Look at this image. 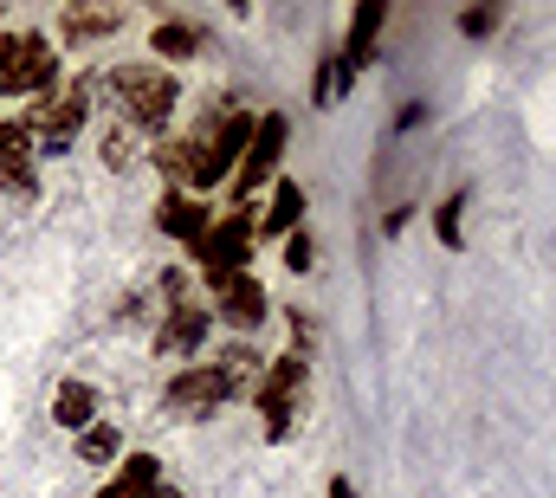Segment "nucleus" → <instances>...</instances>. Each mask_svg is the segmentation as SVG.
I'll list each match as a JSON object with an SVG mask.
<instances>
[{
  "instance_id": "19",
  "label": "nucleus",
  "mask_w": 556,
  "mask_h": 498,
  "mask_svg": "<svg viewBox=\"0 0 556 498\" xmlns=\"http://www.w3.org/2000/svg\"><path fill=\"white\" fill-rule=\"evenodd\" d=\"M52 421H59L65 434H85V427L98 421V388H91L85 375H65L59 395H52Z\"/></svg>"
},
{
  "instance_id": "12",
  "label": "nucleus",
  "mask_w": 556,
  "mask_h": 498,
  "mask_svg": "<svg viewBox=\"0 0 556 498\" xmlns=\"http://www.w3.org/2000/svg\"><path fill=\"white\" fill-rule=\"evenodd\" d=\"M382 33H389V0H356V13H350V26H343V39H337V52L350 59L356 78L382 59Z\"/></svg>"
},
{
  "instance_id": "3",
  "label": "nucleus",
  "mask_w": 556,
  "mask_h": 498,
  "mask_svg": "<svg viewBox=\"0 0 556 498\" xmlns=\"http://www.w3.org/2000/svg\"><path fill=\"white\" fill-rule=\"evenodd\" d=\"M253 247H260V201H227V208L214 214V227L188 247L201 285H207V298H214L227 278L253 272Z\"/></svg>"
},
{
  "instance_id": "17",
  "label": "nucleus",
  "mask_w": 556,
  "mask_h": 498,
  "mask_svg": "<svg viewBox=\"0 0 556 498\" xmlns=\"http://www.w3.org/2000/svg\"><path fill=\"white\" fill-rule=\"evenodd\" d=\"M162 486H168V473L155 453H124L117 473L98 486V498H162Z\"/></svg>"
},
{
  "instance_id": "21",
  "label": "nucleus",
  "mask_w": 556,
  "mask_h": 498,
  "mask_svg": "<svg viewBox=\"0 0 556 498\" xmlns=\"http://www.w3.org/2000/svg\"><path fill=\"white\" fill-rule=\"evenodd\" d=\"M78 460H85V466H117V460H124V434H117V421L98 414V421L78 434Z\"/></svg>"
},
{
  "instance_id": "13",
  "label": "nucleus",
  "mask_w": 556,
  "mask_h": 498,
  "mask_svg": "<svg viewBox=\"0 0 556 498\" xmlns=\"http://www.w3.org/2000/svg\"><path fill=\"white\" fill-rule=\"evenodd\" d=\"M149 52H155V65H162V72H175V65H188V59H201V52H207V26H201V20H188V13H168V20H155V26H149Z\"/></svg>"
},
{
  "instance_id": "10",
  "label": "nucleus",
  "mask_w": 556,
  "mask_h": 498,
  "mask_svg": "<svg viewBox=\"0 0 556 498\" xmlns=\"http://www.w3.org/2000/svg\"><path fill=\"white\" fill-rule=\"evenodd\" d=\"M207 311H214V324H227L233 337H253V331H266V318H273V291H266L260 272H240V278H227V285L207 298Z\"/></svg>"
},
{
  "instance_id": "18",
  "label": "nucleus",
  "mask_w": 556,
  "mask_h": 498,
  "mask_svg": "<svg viewBox=\"0 0 556 498\" xmlns=\"http://www.w3.org/2000/svg\"><path fill=\"white\" fill-rule=\"evenodd\" d=\"M350 91H356V72H350V59L330 39L317 52V65H311V111H337V104H350Z\"/></svg>"
},
{
  "instance_id": "5",
  "label": "nucleus",
  "mask_w": 556,
  "mask_h": 498,
  "mask_svg": "<svg viewBox=\"0 0 556 498\" xmlns=\"http://www.w3.org/2000/svg\"><path fill=\"white\" fill-rule=\"evenodd\" d=\"M59 39L39 33V26H20V33H0V98H52L59 91Z\"/></svg>"
},
{
  "instance_id": "6",
  "label": "nucleus",
  "mask_w": 556,
  "mask_h": 498,
  "mask_svg": "<svg viewBox=\"0 0 556 498\" xmlns=\"http://www.w3.org/2000/svg\"><path fill=\"white\" fill-rule=\"evenodd\" d=\"M91 98H98V72H78L72 85H59L52 98H33L26 111H20V124L33 136V149L39 155H65L72 142H78V129L91 117Z\"/></svg>"
},
{
  "instance_id": "11",
  "label": "nucleus",
  "mask_w": 556,
  "mask_h": 498,
  "mask_svg": "<svg viewBox=\"0 0 556 498\" xmlns=\"http://www.w3.org/2000/svg\"><path fill=\"white\" fill-rule=\"evenodd\" d=\"M0 195H13V201L39 195V149L20 117H0Z\"/></svg>"
},
{
  "instance_id": "9",
  "label": "nucleus",
  "mask_w": 556,
  "mask_h": 498,
  "mask_svg": "<svg viewBox=\"0 0 556 498\" xmlns=\"http://www.w3.org/2000/svg\"><path fill=\"white\" fill-rule=\"evenodd\" d=\"M214 337V311L207 304H194V298H181V304H168L162 318H155V331H149V350L162 357V363H188V357H201V344Z\"/></svg>"
},
{
  "instance_id": "7",
  "label": "nucleus",
  "mask_w": 556,
  "mask_h": 498,
  "mask_svg": "<svg viewBox=\"0 0 556 498\" xmlns=\"http://www.w3.org/2000/svg\"><path fill=\"white\" fill-rule=\"evenodd\" d=\"M233 395H247V382L227 370V363H181L162 388V408L175 421H214Z\"/></svg>"
},
{
  "instance_id": "20",
  "label": "nucleus",
  "mask_w": 556,
  "mask_h": 498,
  "mask_svg": "<svg viewBox=\"0 0 556 498\" xmlns=\"http://www.w3.org/2000/svg\"><path fill=\"white\" fill-rule=\"evenodd\" d=\"M466 208H472V188H466V182L427 208V221H433V240H440L446 252H466Z\"/></svg>"
},
{
  "instance_id": "2",
  "label": "nucleus",
  "mask_w": 556,
  "mask_h": 498,
  "mask_svg": "<svg viewBox=\"0 0 556 498\" xmlns=\"http://www.w3.org/2000/svg\"><path fill=\"white\" fill-rule=\"evenodd\" d=\"M98 85L111 91V111H117V124L124 129H137V136H162V129L175 124L181 78L162 72L155 59H149V65H111Z\"/></svg>"
},
{
  "instance_id": "8",
  "label": "nucleus",
  "mask_w": 556,
  "mask_h": 498,
  "mask_svg": "<svg viewBox=\"0 0 556 498\" xmlns=\"http://www.w3.org/2000/svg\"><path fill=\"white\" fill-rule=\"evenodd\" d=\"M285 149H291V111H260L253 142H247V155L233 169V201H260L273 188L285 175Z\"/></svg>"
},
{
  "instance_id": "23",
  "label": "nucleus",
  "mask_w": 556,
  "mask_h": 498,
  "mask_svg": "<svg viewBox=\"0 0 556 498\" xmlns=\"http://www.w3.org/2000/svg\"><path fill=\"white\" fill-rule=\"evenodd\" d=\"M278 265H285L291 278H311V272H317V234H311V227L285 234V240H278Z\"/></svg>"
},
{
  "instance_id": "27",
  "label": "nucleus",
  "mask_w": 556,
  "mask_h": 498,
  "mask_svg": "<svg viewBox=\"0 0 556 498\" xmlns=\"http://www.w3.org/2000/svg\"><path fill=\"white\" fill-rule=\"evenodd\" d=\"M415 221V201H389V214H382V234H402Z\"/></svg>"
},
{
  "instance_id": "15",
  "label": "nucleus",
  "mask_w": 556,
  "mask_h": 498,
  "mask_svg": "<svg viewBox=\"0 0 556 498\" xmlns=\"http://www.w3.org/2000/svg\"><path fill=\"white\" fill-rule=\"evenodd\" d=\"M304 208H311V201H304V182H298V175H278L273 188H266V201H260V240H285V234H298V227H304Z\"/></svg>"
},
{
  "instance_id": "1",
  "label": "nucleus",
  "mask_w": 556,
  "mask_h": 498,
  "mask_svg": "<svg viewBox=\"0 0 556 498\" xmlns=\"http://www.w3.org/2000/svg\"><path fill=\"white\" fill-rule=\"evenodd\" d=\"M253 124H260V111H240L227 91L194 117V129H181V136H162L155 149H149V162L162 169V182L168 188H181V195H214V188H227L233 182V169H240V155H247V142H253Z\"/></svg>"
},
{
  "instance_id": "4",
  "label": "nucleus",
  "mask_w": 556,
  "mask_h": 498,
  "mask_svg": "<svg viewBox=\"0 0 556 498\" xmlns=\"http://www.w3.org/2000/svg\"><path fill=\"white\" fill-rule=\"evenodd\" d=\"M253 408H260V427H266L273 447L291 440L304 427V408H311V357H298V350L266 357V370L253 382Z\"/></svg>"
},
{
  "instance_id": "25",
  "label": "nucleus",
  "mask_w": 556,
  "mask_h": 498,
  "mask_svg": "<svg viewBox=\"0 0 556 498\" xmlns=\"http://www.w3.org/2000/svg\"><path fill=\"white\" fill-rule=\"evenodd\" d=\"M278 318H285V331H291V350L311 357V344H317V318H311V304H278Z\"/></svg>"
},
{
  "instance_id": "28",
  "label": "nucleus",
  "mask_w": 556,
  "mask_h": 498,
  "mask_svg": "<svg viewBox=\"0 0 556 498\" xmlns=\"http://www.w3.org/2000/svg\"><path fill=\"white\" fill-rule=\"evenodd\" d=\"M324 498H356V480H350V473H330V493Z\"/></svg>"
},
{
  "instance_id": "24",
  "label": "nucleus",
  "mask_w": 556,
  "mask_h": 498,
  "mask_svg": "<svg viewBox=\"0 0 556 498\" xmlns=\"http://www.w3.org/2000/svg\"><path fill=\"white\" fill-rule=\"evenodd\" d=\"M98 155H104V169H137L142 162V149H137V129H124V124H111L104 129V142H98Z\"/></svg>"
},
{
  "instance_id": "26",
  "label": "nucleus",
  "mask_w": 556,
  "mask_h": 498,
  "mask_svg": "<svg viewBox=\"0 0 556 498\" xmlns=\"http://www.w3.org/2000/svg\"><path fill=\"white\" fill-rule=\"evenodd\" d=\"M427 117H433V104H427V98H408V104L395 111V124H389V142H395V136H415Z\"/></svg>"
},
{
  "instance_id": "16",
  "label": "nucleus",
  "mask_w": 556,
  "mask_h": 498,
  "mask_svg": "<svg viewBox=\"0 0 556 498\" xmlns=\"http://www.w3.org/2000/svg\"><path fill=\"white\" fill-rule=\"evenodd\" d=\"M117 33H124V7H85V0H72V7L59 13V39H65L72 52L104 46V39H117Z\"/></svg>"
},
{
  "instance_id": "30",
  "label": "nucleus",
  "mask_w": 556,
  "mask_h": 498,
  "mask_svg": "<svg viewBox=\"0 0 556 498\" xmlns=\"http://www.w3.org/2000/svg\"><path fill=\"white\" fill-rule=\"evenodd\" d=\"M0 104H7V98H0Z\"/></svg>"
},
{
  "instance_id": "22",
  "label": "nucleus",
  "mask_w": 556,
  "mask_h": 498,
  "mask_svg": "<svg viewBox=\"0 0 556 498\" xmlns=\"http://www.w3.org/2000/svg\"><path fill=\"white\" fill-rule=\"evenodd\" d=\"M459 39H492L498 26H505V0H472V7H459Z\"/></svg>"
},
{
  "instance_id": "29",
  "label": "nucleus",
  "mask_w": 556,
  "mask_h": 498,
  "mask_svg": "<svg viewBox=\"0 0 556 498\" xmlns=\"http://www.w3.org/2000/svg\"><path fill=\"white\" fill-rule=\"evenodd\" d=\"M162 498H188V493H181V486H162Z\"/></svg>"
},
{
  "instance_id": "14",
  "label": "nucleus",
  "mask_w": 556,
  "mask_h": 498,
  "mask_svg": "<svg viewBox=\"0 0 556 498\" xmlns=\"http://www.w3.org/2000/svg\"><path fill=\"white\" fill-rule=\"evenodd\" d=\"M214 201H201V195H181V188H162V201H155V227L168 234V240H181V247H194L207 227H214Z\"/></svg>"
}]
</instances>
